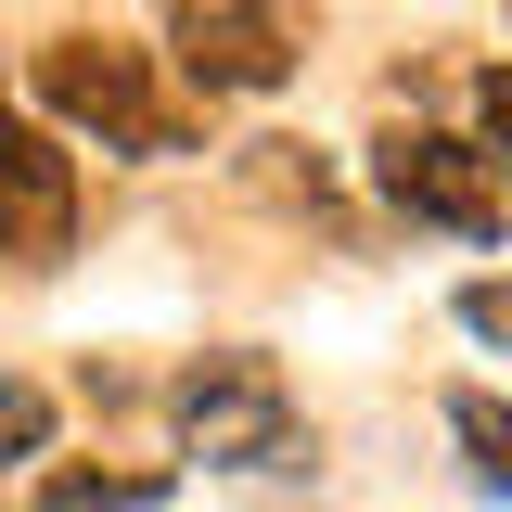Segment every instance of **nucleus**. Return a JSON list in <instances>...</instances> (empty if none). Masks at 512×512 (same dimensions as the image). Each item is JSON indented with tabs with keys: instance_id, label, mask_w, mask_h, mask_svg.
<instances>
[{
	"instance_id": "9d476101",
	"label": "nucleus",
	"mask_w": 512,
	"mask_h": 512,
	"mask_svg": "<svg viewBox=\"0 0 512 512\" xmlns=\"http://www.w3.org/2000/svg\"><path fill=\"white\" fill-rule=\"evenodd\" d=\"M487 154H500V167H512V64H500V77H487Z\"/></svg>"
},
{
	"instance_id": "423d86ee",
	"label": "nucleus",
	"mask_w": 512,
	"mask_h": 512,
	"mask_svg": "<svg viewBox=\"0 0 512 512\" xmlns=\"http://www.w3.org/2000/svg\"><path fill=\"white\" fill-rule=\"evenodd\" d=\"M154 500H167V461H116V474H103V461H64V474H39L13 512H154Z\"/></svg>"
},
{
	"instance_id": "6e6552de",
	"label": "nucleus",
	"mask_w": 512,
	"mask_h": 512,
	"mask_svg": "<svg viewBox=\"0 0 512 512\" xmlns=\"http://www.w3.org/2000/svg\"><path fill=\"white\" fill-rule=\"evenodd\" d=\"M52 448V384H26V372H0V487L26 474Z\"/></svg>"
},
{
	"instance_id": "7ed1b4c3",
	"label": "nucleus",
	"mask_w": 512,
	"mask_h": 512,
	"mask_svg": "<svg viewBox=\"0 0 512 512\" xmlns=\"http://www.w3.org/2000/svg\"><path fill=\"white\" fill-rule=\"evenodd\" d=\"M39 103L64 128H103L116 154H192V116L154 90V52H128V39H52L39 52Z\"/></svg>"
},
{
	"instance_id": "20e7f679",
	"label": "nucleus",
	"mask_w": 512,
	"mask_h": 512,
	"mask_svg": "<svg viewBox=\"0 0 512 512\" xmlns=\"http://www.w3.org/2000/svg\"><path fill=\"white\" fill-rule=\"evenodd\" d=\"M308 52V0H167V64L192 90H282Z\"/></svg>"
},
{
	"instance_id": "0eeeda50",
	"label": "nucleus",
	"mask_w": 512,
	"mask_h": 512,
	"mask_svg": "<svg viewBox=\"0 0 512 512\" xmlns=\"http://www.w3.org/2000/svg\"><path fill=\"white\" fill-rule=\"evenodd\" d=\"M448 436H461V461H474V487L512 500V410L487 397V384H461V397H448Z\"/></svg>"
},
{
	"instance_id": "1a4fd4ad",
	"label": "nucleus",
	"mask_w": 512,
	"mask_h": 512,
	"mask_svg": "<svg viewBox=\"0 0 512 512\" xmlns=\"http://www.w3.org/2000/svg\"><path fill=\"white\" fill-rule=\"evenodd\" d=\"M461 333H487V346H512V282H461Z\"/></svg>"
},
{
	"instance_id": "39448f33",
	"label": "nucleus",
	"mask_w": 512,
	"mask_h": 512,
	"mask_svg": "<svg viewBox=\"0 0 512 512\" xmlns=\"http://www.w3.org/2000/svg\"><path fill=\"white\" fill-rule=\"evenodd\" d=\"M77 244V154H64L52 128H0V256H26V269H52Z\"/></svg>"
},
{
	"instance_id": "9b49d317",
	"label": "nucleus",
	"mask_w": 512,
	"mask_h": 512,
	"mask_svg": "<svg viewBox=\"0 0 512 512\" xmlns=\"http://www.w3.org/2000/svg\"><path fill=\"white\" fill-rule=\"evenodd\" d=\"M0 128H13V103H0Z\"/></svg>"
},
{
	"instance_id": "f03ea898",
	"label": "nucleus",
	"mask_w": 512,
	"mask_h": 512,
	"mask_svg": "<svg viewBox=\"0 0 512 512\" xmlns=\"http://www.w3.org/2000/svg\"><path fill=\"white\" fill-rule=\"evenodd\" d=\"M372 192L397 218L448 231V244H500L512 231V167L487 141H461V128H384L372 141Z\"/></svg>"
},
{
	"instance_id": "f257e3e1",
	"label": "nucleus",
	"mask_w": 512,
	"mask_h": 512,
	"mask_svg": "<svg viewBox=\"0 0 512 512\" xmlns=\"http://www.w3.org/2000/svg\"><path fill=\"white\" fill-rule=\"evenodd\" d=\"M167 397H180V436H192L205 474H308V423H295V397H282V372L256 346L192 359Z\"/></svg>"
}]
</instances>
